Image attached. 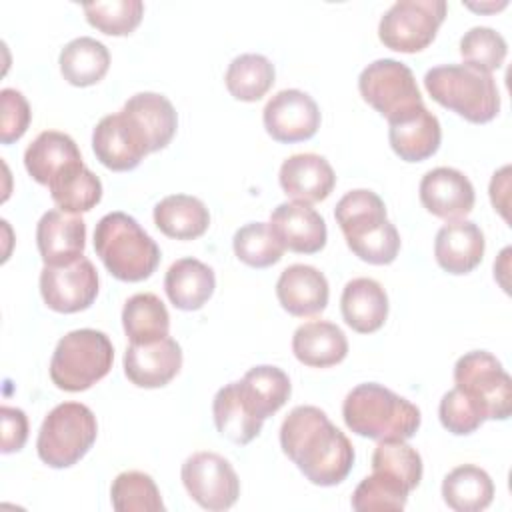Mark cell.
I'll return each mask as SVG.
<instances>
[{
	"label": "cell",
	"mask_w": 512,
	"mask_h": 512,
	"mask_svg": "<svg viewBox=\"0 0 512 512\" xmlns=\"http://www.w3.org/2000/svg\"><path fill=\"white\" fill-rule=\"evenodd\" d=\"M234 254L252 268H268L280 262L284 246L266 222H248L236 230L232 238Z\"/></svg>",
	"instance_id": "37"
},
{
	"label": "cell",
	"mask_w": 512,
	"mask_h": 512,
	"mask_svg": "<svg viewBox=\"0 0 512 512\" xmlns=\"http://www.w3.org/2000/svg\"><path fill=\"white\" fill-rule=\"evenodd\" d=\"M454 384L480 410L484 420H506L512 412V380L500 360L486 350H472L454 364Z\"/></svg>",
	"instance_id": "8"
},
{
	"label": "cell",
	"mask_w": 512,
	"mask_h": 512,
	"mask_svg": "<svg viewBox=\"0 0 512 512\" xmlns=\"http://www.w3.org/2000/svg\"><path fill=\"white\" fill-rule=\"evenodd\" d=\"M506 52L508 46L504 36L488 26H474L460 38V54L464 64L486 74L502 66Z\"/></svg>",
	"instance_id": "40"
},
{
	"label": "cell",
	"mask_w": 512,
	"mask_h": 512,
	"mask_svg": "<svg viewBox=\"0 0 512 512\" xmlns=\"http://www.w3.org/2000/svg\"><path fill=\"white\" fill-rule=\"evenodd\" d=\"M270 228L284 250L298 254H316L326 246V222L306 202H282L270 214Z\"/></svg>",
	"instance_id": "16"
},
{
	"label": "cell",
	"mask_w": 512,
	"mask_h": 512,
	"mask_svg": "<svg viewBox=\"0 0 512 512\" xmlns=\"http://www.w3.org/2000/svg\"><path fill=\"white\" fill-rule=\"evenodd\" d=\"M280 306L292 316H312L326 308L330 288L326 276L308 264H292L282 270L276 282Z\"/></svg>",
	"instance_id": "22"
},
{
	"label": "cell",
	"mask_w": 512,
	"mask_h": 512,
	"mask_svg": "<svg viewBox=\"0 0 512 512\" xmlns=\"http://www.w3.org/2000/svg\"><path fill=\"white\" fill-rule=\"evenodd\" d=\"M346 426L372 440H408L420 428V408L390 388L364 382L352 388L342 404Z\"/></svg>",
	"instance_id": "3"
},
{
	"label": "cell",
	"mask_w": 512,
	"mask_h": 512,
	"mask_svg": "<svg viewBox=\"0 0 512 512\" xmlns=\"http://www.w3.org/2000/svg\"><path fill=\"white\" fill-rule=\"evenodd\" d=\"M122 112L144 138L148 152L166 148L176 134V110L172 102L158 92H138L130 96Z\"/></svg>",
	"instance_id": "23"
},
{
	"label": "cell",
	"mask_w": 512,
	"mask_h": 512,
	"mask_svg": "<svg viewBox=\"0 0 512 512\" xmlns=\"http://www.w3.org/2000/svg\"><path fill=\"white\" fill-rule=\"evenodd\" d=\"M36 246L44 266L70 264L84 252L86 222L78 214L48 210L38 220Z\"/></svg>",
	"instance_id": "18"
},
{
	"label": "cell",
	"mask_w": 512,
	"mask_h": 512,
	"mask_svg": "<svg viewBox=\"0 0 512 512\" xmlns=\"http://www.w3.org/2000/svg\"><path fill=\"white\" fill-rule=\"evenodd\" d=\"M78 162H82V156L76 142L58 130L40 132L24 152V166L28 174L44 186Z\"/></svg>",
	"instance_id": "27"
},
{
	"label": "cell",
	"mask_w": 512,
	"mask_h": 512,
	"mask_svg": "<svg viewBox=\"0 0 512 512\" xmlns=\"http://www.w3.org/2000/svg\"><path fill=\"white\" fill-rule=\"evenodd\" d=\"M238 384L246 402L262 420L278 412L292 392L288 374L282 368L270 364L250 368L244 378L238 380Z\"/></svg>",
	"instance_id": "33"
},
{
	"label": "cell",
	"mask_w": 512,
	"mask_h": 512,
	"mask_svg": "<svg viewBox=\"0 0 512 512\" xmlns=\"http://www.w3.org/2000/svg\"><path fill=\"white\" fill-rule=\"evenodd\" d=\"M438 416L442 426L456 436L472 434L484 422V416L480 414L476 404L456 386L442 396L438 406Z\"/></svg>",
	"instance_id": "42"
},
{
	"label": "cell",
	"mask_w": 512,
	"mask_h": 512,
	"mask_svg": "<svg viewBox=\"0 0 512 512\" xmlns=\"http://www.w3.org/2000/svg\"><path fill=\"white\" fill-rule=\"evenodd\" d=\"M214 288V270L192 256L172 262L164 276V290L168 300L178 310L186 312L202 308L214 294Z\"/></svg>",
	"instance_id": "25"
},
{
	"label": "cell",
	"mask_w": 512,
	"mask_h": 512,
	"mask_svg": "<svg viewBox=\"0 0 512 512\" xmlns=\"http://www.w3.org/2000/svg\"><path fill=\"white\" fill-rule=\"evenodd\" d=\"M294 356L310 368H328L348 354L346 334L328 320H312L296 328L292 336Z\"/></svg>",
	"instance_id": "26"
},
{
	"label": "cell",
	"mask_w": 512,
	"mask_h": 512,
	"mask_svg": "<svg viewBox=\"0 0 512 512\" xmlns=\"http://www.w3.org/2000/svg\"><path fill=\"white\" fill-rule=\"evenodd\" d=\"M122 326L130 344H152L168 336L170 316L156 294L138 292L122 308Z\"/></svg>",
	"instance_id": "32"
},
{
	"label": "cell",
	"mask_w": 512,
	"mask_h": 512,
	"mask_svg": "<svg viewBox=\"0 0 512 512\" xmlns=\"http://www.w3.org/2000/svg\"><path fill=\"white\" fill-rule=\"evenodd\" d=\"M86 20L104 34L126 36L144 16V4L140 0H112L84 4Z\"/></svg>",
	"instance_id": "41"
},
{
	"label": "cell",
	"mask_w": 512,
	"mask_h": 512,
	"mask_svg": "<svg viewBox=\"0 0 512 512\" xmlns=\"http://www.w3.org/2000/svg\"><path fill=\"white\" fill-rule=\"evenodd\" d=\"M50 196L58 210L80 214L92 210L102 198V182L100 178L78 162L66 168L48 184Z\"/></svg>",
	"instance_id": "34"
},
{
	"label": "cell",
	"mask_w": 512,
	"mask_h": 512,
	"mask_svg": "<svg viewBox=\"0 0 512 512\" xmlns=\"http://www.w3.org/2000/svg\"><path fill=\"white\" fill-rule=\"evenodd\" d=\"M180 476L190 498L206 510H228L240 496L236 470L216 452H196L188 456Z\"/></svg>",
	"instance_id": "11"
},
{
	"label": "cell",
	"mask_w": 512,
	"mask_h": 512,
	"mask_svg": "<svg viewBox=\"0 0 512 512\" xmlns=\"http://www.w3.org/2000/svg\"><path fill=\"white\" fill-rule=\"evenodd\" d=\"M156 228L174 240H194L210 226L206 204L188 194H170L154 206Z\"/></svg>",
	"instance_id": "29"
},
{
	"label": "cell",
	"mask_w": 512,
	"mask_h": 512,
	"mask_svg": "<svg viewBox=\"0 0 512 512\" xmlns=\"http://www.w3.org/2000/svg\"><path fill=\"white\" fill-rule=\"evenodd\" d=\"M92 150L100 164L114 172L132 170L150 154L144 138L122 110L100 118L92 132Z\"/></svg>",
	"instance_id": "14"
},
{
	"label": "cell",
	"mask_w": 512,
	"mask_h": 512,
	"mask_svg": "<svg viewBox=\"0 0 512 512\" xmlns=\"http://www.w3.org/2000/svg\"><path fill=\"white\" fill-rule=\"evenodd\" d=\"M94 250L106 270L122 282L146 280L160 262L158 244L126 212H110L98 220Z\"/></svg>",
	"instance_id": "4"
},
{
	"label": "cell",
	"mask_w": 512,
	"mask_h": 512,
	"mask_svg": "<svg viewBox=\"0 0 512 512\" xmlns=\"http://www.w3.org/2000/svg\"><path fill=\"white\" fill-rule=\"evenodd\" d=\"M334 218L348 248L360 260L376 266L396 260L400 234L388 220L386 204L376 192L366 188L346 192L334 208Z\"/></svg>",
	"instance_id": "2"
},
{
	"label": "cell",
	"mask_w": 512,
	"mask_h": 512,
	"mask_svg": "<svg viewBox=\"0 0 512 512\" xmlns=\"http://www.w3.org/2000/svg\"><path fill=\"white\" fill-rule=\"evenodd\" d=\"M180 368L182 348L170 336L152 344H130L124 352V374L138 388L166 386Z\"/></svg>",
	"instance_id": "17"
},
{
	"label": "cell",
	"mask_w": 512,
	"mask_h": 512,
	"mask_svg": "<svg viewBox=\"0 0 512 512\" xmlns=\"http://www.w3.org/2000/svg\"><path fill=\"white\" fill-rule=\"evenodd\" d=\"M444 16V0H398L380 18L378 38L390 50L414 54L436 38Z\"/></svg>",
	"instance_id": "9"
},
{
	"label": "cell",
	"mask_w": 512,
	"mask_h": 512,
	"mask_svg": "<svg viewBox=\"0 0 512 512\" xmlns=\"http://www.w3.org/2000/svg\"><path fill=\"white\" fill-rule=\"evenodd\" d=\"M372 470L394 476L412 492L422 480V458L406 440H378L372 452Z\"/></svg>",
	"instance_id": "38"
},
{
	"label": "cell",
	"mask_w": 512,
	"mask_h": 512,
	"mask_svg": "<svg viewBox=\"0 0 512 512\" xmlns=\"http://www.w3.org/2000/svg\"><path fill=\"white\" fill-rule=\"evenodd\" d=\"M40 294L54 312L74 314L86 310L98 296V272L86 256L64 266H44Z\"/></svg>",
	"instance_id": "12"
},
{
	"label": "cell",
	"mask_w": 512,
	"mask_h": 512,
	"mask_svg": "<svg viewBox=\"0 0 512 512\" xmlns=\"http://www.w3.org/2000/svg\"><path fill=\"white\" fill-rule=\"evenodd\" d=\"M442 498L456 512H480L492 504L494 482L480 466L462 464L444 476Z\"/></svg>",
	"instance_id": "30"
},
{
	"label": "cell",
	"mask_w": 512,
	"mask_h": 512,
	"mask_svg": "<svg viewBox=\"0 0 512 512\" xmlns=\"http://www.w3.org/2000/svg\"><path fill=\"white\" fill-rule=\"evenodd\" d=\"M114 362L110 338L94 328L64 334L50 358V378L66 392H82L102 380Z\"/></svg>",
	"instance_id": "6"
},
{
	"label": "cell",
	"mask_w": 512,
	"mask_h": 512,
	"mask_svg": "<svg viewBox=\"0 0 512 512\" xmlns=\"http://www.w3.org/2000/svg\"><path fill=\"white\" fill-rule=\"evenodd\" d=\"M344 322L360 334L380 330L388 318V296L374 278H352L340 296Z\"/></svg>",
	"instance_id": "24"
},
{
	"label": "cell",
	"mask_w": 512,
	"mask_h": 512,
	"mask_svg": "<svg viewBox=\"0 0 512 512\" xmlns=\"http://www.w3.org/2000/svg\"><path fill=\"white\" fill-rule=\"evenodd\" d=\"M388 140L404 162H422L436 154L442 140L438 118L424 106H416L388 120Z\"/></svg>",
	"instance_id": "19"
},
{
	"label": "cell",
	"mask_w": 512,
	"mask_h": 512,
	"mask_svg": "<svg viewBox=\"0 0 512 512\" xmlns=\"http://www.w3.org/2000/svg\"><path fill=\"white\" fill-rule=\"evenodd\" d=\"M410 490L384 472L372 470L352 494V508L358 512H372V510H404L408 502Z\"/></svg>",
	"instance_id": "39"
},
{
	"label": "cell",
	"mask_w": 512,
	"mask_h": 512,
	"mask_svg": "<svg viewBox=\"0 0 512 512\" xmlns=\"http://www.w3.org/2000/svg\"><path fill=\"white\" fill-rule=\"evenodd\" d=\"M424 88L434 102L472 124H486L500 110V94L492 74L466 64H442L424 74Z\"/></svg>",
	"instance_id": "5"
},
{
	"label": "cell",
	"mask_w": 512,
	"mask_h": 512,
	"mask_svg": "<svg viewBox=\"0 0 512 512\" xmlns=\"http://www.w3.org/2000/svg\"><path fill=\"white\" fill-rule=\"evenodd\" d=\"M358 90L386 120L424 104L412 70L392 58L370 62L358 76Z\"/></svg>",
	"instance_id": "10"
},
{
	"label": "cell",
	"mask_w": 512,
	"mask_h": 512,
	"mask_svg": "<svg viewBox=\"0 0 512 512\" xmlns=\"http://www.w3.org/2000/svg\"><path fill=\"white\" fill-rule=\"evenodd\" d=\"M110 500L116 512H164L156 482L140 470L120 472L110 486Z\"/></svg>",
	"instance_id": "36"
},
{
	"label": "cell",
	"mask_w": 512,
	"mask_h": 512,
	"mask_svg": "<svg viewBox=\"0 0 512 512\" xmlns=\"http://www.w3.org/2000/svg\"><path fill=\"white\" fill-rule=\"evenodd\" d=\"M60 72L64 80L72 86H92L100 82L110 68L108 48L90 36H80L70 40L60 50Z\"/></svg>",
	"instance_id": "31"
},
{
	"label": "cell",
	"mask_w": 512,
	"mask_h": 512,
	"mask_svg": "<svg viewBox=\"0 0 512 512\" xmlns=\"http://www.w3.org/2000/svg\"><path fill=\"white\" fill-rule=\"evenodd\" d=\"M278 180L286 196L310 204L330 196L336 184V174L324 156L302 152L292 154L282 162Z\"/></svg>",
	"instance_id": "20"
},
{
	"label": "cell",
	"mask_w": 512,
	"mask_h": 512,
	"mask_svg": "<svg viewBox=\"0 0 512 512\" xmlns=\"http://www.w3.org/2000/svg\"><path fill=\"white\" fill-rule=\"evenodd\" d=\"M484 248V234L476 222L450 220L436 232L434 258L448 274H468L482 262Z\"/></svg>",
	"instance_id": "21"
},
{
	"label": "cell",
	"mask_w": 512,
	"mask_h": 512,
	"mask_svg": "<svg viewBox=\"0 0 512 512\" xmlns=\"http://www.w3.org/2000/svg\"><path fill=\"white\" fill-rule=\"evenodd\" d=\"M0 420H2V452H18L26 444L28 438V418L24 410L14 406H2L0 408Z\"/></svg>",
	"instance_id": "44"
},
{
	"label": "cell",
	"mask_w": 512,
	"mask_h": 512,
	"mask_svg": "<svg viewBox=\"0 0 512 512\" xmlns=\"http://www.w3.org/2000/svg\"><path fill=\"white\" fill-rule=\"evenodd\" d=\"M212 414L216 430L240 446L252 442L264 424V420L246 402L238 382H230L216 392Z\"/></svg>",
	"instance_id": "28"
},
{
	"label": "cell",
	"mask_w": 512,
	"mask_h": 512,
	"mask_svg": "<svg viewBox=\"0 0 512 512\" xmlns=\"http://www.w3.org/2000/svg\"><path fill=\"white\" fill-rule=\"evenodd\" d=\"M2 122H0V140L2 144H12L24 136L30 126V106L24 94L16 88H2Z\"/></svg>",
	"instance_id": "43"
},
{
	"label": "cell",
	"mask_w": 512,
	"mask_h": 512,
	"mask_svg": "<svg viewBox=\"0 0 512 512\" xmlns=\"http://www.w3.org/2000/svg\"><path fill=\"white\" fill-rule=\"evenodd\" d=\"M276 70L274 64L262 54H240L236 56L226 70L224 82L228 92L242 102L260 100L274 84Z\"/></svg>",
	"instance_id": "35"
},
{
	"label": "cell",
	"mask_w": 512,
	"mask_h": 512,
	"mask_svg": "<svg viewBox=\"0 0 512 512\" xmlns=\"http://www.w3.org/2000/svg\"><path fill=\"white\" fill-rule=\"evenodd\" d=\"M94 412L80 402H62L42 420L36 440L38 458L50 468H70L96 442Z\"/></svg>",
	"instance_id": "7"
},
{
	"label": "cell",
	"mask_w": 512,
	"mask_h": 512,
	"mask_svg": "<svg viewBox=\"0 0 512 512\" xmlns=\"http://www.w3.org/2000/svg\"><path fill=\"white\" fill-rule=\"evenodd\" d=\"M266 132L284 144L312 138L320 128V108L302 90L286 88L276 92L262 110Z\"/></svg>",
	"instance_id": "13"
},
{
	"label": "cell",
	"mask_w": 512,
	"mask_h": 512,
	"mask_svg": "<svg viewBox=\"0 0 512 512\" xmlns=\"http://www.w3.org/2000/svg\"><path fill=\"white\" fill-rule=\"evenodd\" d=\"M418 194L422 206L446 222L462 220L472 212L476 200L474 186L468 176L450 166L428 170L420 180Z\"/></svg>",
	"instance_id": "15"
},
{
	"label": "cell",
	"mask_w": 512,
	"mask_h": 512,
	"mask_svg": "<svg viewBox=\"0 0 512 512\" xmlns=\"http://www.w3.org/2000/svg\"><path fill=\"white\" fill-rule=\"evenodd\" d=\"M282 452L316 486H336L354 466V448L324 410L296 406L280 426Z\"/></svg>",
	"instance_id": "1"
}]
</instances>
